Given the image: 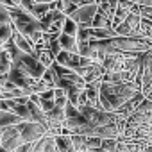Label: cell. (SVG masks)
Here are the masks:
<instances>
[{"mask_svg": "<svg viewBox=\"0 0 152 152\" xmlns=\"http://www.w3.org/2000/svg\"><path fill=\"white\" fill-rule=\"evenodd\" d=\"M7 13H9V18H11V25L16 32H20L23 38H27L36 50L38 48H47V45L43 41V31H41L39 20H36L29 11L22 9L20 6L9 7Z\"/></svg>", "mask_w": 152, "mask_h": 152, "instance_id": "cell-1", "label": "cell"}, {"mask_svg": "<svg viewBox=\"0 0 152 152\" xmlns=\"http://www.w3.org/2000/svg\"><path fill=\"white\" fill-rule=\"evenodd\" d=\"M138 91H140V88L134 83H125V84L100 83V88H99V106L106 113H115L120 106H124Z\"/></svg>", "mask_w": 152, "mask_h": 152, "instance_id": "cell-2", "label": "cell"}, {"mask_svg": "<svg viewBox=\"0 0 152 152\" xmlns=\"http://www.w3.org/2000/svg\"><path fill=\"white\" fill-rule=\"evenodd\" d=\"M111 47L115 52H124V54H131V56H140L143 52H148V41L141 36H134V38H125V36H115L109 39Z\"/></svg>", "mask_w": 152, "mask_h": 152, "instance_id": "cell-3", "label": "cell"}, {"mask_svg": "<svg viewBox=\"0 0 152 152\" xmlns=\"http://www.w3.org/2000/svg\"><path fill=\"white\" fill-rule=\"evenodd\" d=\"M79 113L83 115V118L86 120V125L88 127H104V125H111V124H116L120 116H116L115 113H106L102 109H97V107H91V106H81L77 107Z\"/></svg>", "mask_w": 152, "mask_h": 152, "instance_id": "cell-4", "label": "cell"}, {"mask_svg": "<svg viewBox=\"0 0 152 152\" xmlns=\"http://www.w3.org/2000/svg\"><path fill=\"white\" fill-rule=\"evenodd\" d=\"M13 66L18 68V70H22L23 73H27L29 77H32V79H36V81L41 79L43 72L47 70L36 57H32L31 54H23V52H20V54L13 59Z\"/></svg>", "mask_w": 152, "mask_h": 152, "instance_id": "cell-5", "label": "cell"}, {"mask_svg": "<svg viewBox=\"0 0 152 152\" xmlns=\"http://www.w3.org/2000/svg\"><path fill=\"white\" fill-rule=\"evenodd\" d=\"M18 131H20L23 143H36L38 140H41L47 134V127L36 122H20Z\"/></svg>", "mask_w": 152, "mask_h": 152, "instance_id": "cell-6", "label": "cell"}, {"mask_svg": "<svg viewBox=\"0 0 152 152\" xmlns=\"http://www.w3.org/2000/svg\"><path fill=\"white\" fill-rule=\"evenodd\" d=\"M140 20L141 16L138 13H129L118 27H115L116 36H125V38H134L140 36Z\"/></svg>", "mask_w": 152, "mask_h": 152, "instance_id": "cell-7", "label": "cell"}, {"mask_svg": "<svg viewBox=\"0 0 152 152\" xmlns=\"http://www.w3.org/2000/svg\"><path fill=\"white\" fill-rule=\"evenodd\" d=\"M0 145H2L7 152H16L23 141L18 131V125H11V127H4L2 129V136H0Z\"/></svg>", "mask_w": 152, "mask_h": 152, "instance_id": "cell-8", "label": "cell"}, {"mask_svg": "<svg viewBox=\"0 0 152 152\" xmlns=\"http://www.w3.org/2000/svg\"><path fill=\"white\" fill-rule=\"evenodd\" d=\"M97 9H99V4H90V6H81L75 9V13L72 16H68L70 20H73L79 27L83 29H90L91 27V22H93V16L97 15Z\"/></svg>", "mask_w": 152, "mask_h": 152, "instance_id": "cell-9", "label": "cell"}, {"mask_svg": "<svg viewBox=\"0 0 152 152\" xmlns=\"http://www.w3.org/2000/svg\"><path fill=\"white\" fill-rule=\"evenodd\" d=\"M143 99H145V97H143V93H141V91H138L132 99H129L124 106H120V107L115 111V115L125 120V118H127V116H129V115H131V113H132V111H134L140 104H141V102H143Z\"/></svg>", "mask_w": 152, "mask_h": 152, "instance_id": "cell-10", "label": "cell"}, {"mask_svg": "<svg viewBox=\"0 0 152 152\" xmlns=\"http://www.w3.org/2000/svg\"><path fill=\"white\" fill-rule=\"evenodd\" d=\"M11 41H13V43H15V47H16L20 52H23V54H32V52H34L32 43H31L27 38H23L20 32H16L15 29H13V38H11Z\"/></svg>", "mask_w": 152, "mask_h": 152, "instance_id": "cell-11", "label": "cell"}, {"mask_svg": "<svg viewBox=\"0 0 152 152\" xmlns=\"http://www.w3.org/2000/svg\"><path fill=\"white\" fill-rule=\"evenodd\" d=\"M59 47L63 52H70V54H77V38L73 36H66V34H59L57 36Z\"/></svg>", "mask_w": 152, "mask_h": 152, "instance_id": "cell-12", "label": "cell"}, {"mask_svg": "<svg viewBox=\"0 0 152 152\" xmlns=\"http://www.w3.org/2000/svg\"><path fill=\"white\" fill-rule=\"evenodd\" d=\"M91 29H113V22L97 9V15L93 16V22H91Z\"/></svg>", "mask_w": 152, "mask_h": 152, "instance_id": "cell-13", "label": "cell"}, {"mask_svg": "<svg viewBox=\"0 0 152 152\" xmlns=\"http://www.w3.org/2000/svg\"><path fill=\"white\" fill-rule=\"evenodd\" d=\"M54 143H56L57 152H70L72 150L70 134H57V136H54Z\"/></svg>", "mask_w": 152, "mask_h": 152, "instance_id": "cell-14", "label": "cell"}, {"mask_svg": "<svg viewBox=\"0 0 152 152\" xmlns=\"http://www.w3.org/2000/svg\"><path fill=\"white\" fill-rule=\"evenodd\" d=\"M20 124V118L15 115V113H9V111H0V129L4 127H11V125H18Z\"/></svg>", "mask_w": 152, "mask_h": 152, "instance_id": "cell-15", "label": "cell"}, {"mask_svg": "<svg viewBox=\"0 0 152 152\" xmlns=\"http://www.w3.org/2000/svg\"><path fill=\"white\" fill-rule=\"evenodd\" d=\"M13 38V25L11 23H2L0 25V48H4Z\"/></svg>", "mask_w": 152, "mask_h": 152, "instance_id": "cell-16", "label": "cell"}, {"mask_svg": "<svg viewBox=\"0 0 152 152\" xmlns=\"http://www.w3.org/2000/svg\"><path fill=\"white\" fill-rule=\"evenodd\" d=\"M11 66H13V61H11L9 54L6 50H2L0 52V77H7Z\"/></svg>", "mask_w": 152, "mask_h": 152, "instance_id": "cell-17", "label": "cell"}, {"mask_svg": "<svg viewBox=\"0 0 152 152\" xmlns=\"http://www.w3.org/2000/svg\"><path fill=\"white\" fill-rule=\"evenodd\" d=\"M52 9H56L54 4H34L32 9H31V15H32L36 20H41V18H43L48 11H52Z\"/></svg>", "mask_w": 152, "mask_h": 152, "instance_id": "cell-18", "label": "cell"}, {"mask_svg": "<svg viewBox=\"0 0 152 152\" xmlns=\"http://www.w3.org/2000/svg\"><path fill=\"white\" fill-rule=\"evenodd\" d=\"M90 36L91 39H109V38H115V31L113 29H91L90 27Z\"/></svg>", "mask_w": 152, "mask_h": 152, "instance_id": "cell-19", "label": "cell"}, {"mask_svg": "<svg viewBox=\"0 0 152 152\" xmlns=\"http://www.w3.org/2000/svg\"><path fill=\"white\" fill-rule=\"evenodd\" d=\"M77 31H79V25L75 23L73 20H70V18H66L64 20V23H63V29H61V34H66V36H77Z\"/></svg>", "mask_w": 152, "mask_h": 152, "instance_id": "cell-20", "label": "cell"}, {"mask_svg": "<svg viewBox=\"0 0 152 152\" xmlns=\"http://www.w3.org/2000/svg\"><path fill=\"white\" fill-rule=\"evenodd\" d=\"M54 79H56V77H54V72H52L50 68H47V70L43 72V75H41V79H39V81H41V83H45L48 88H52V90H54Z\"/></svg>", "mask_w": 152, "mask_h": 152, "instance_id": "cell-21", "label": "cell"}, {"mask_svg": "<svg viewBox=\"0 0 152 152\" xmlns=\"http://www.w3.org/2000/svg\"><path fill=\"white\" fill-rule=\"evenodd\" d=\"M70 2H72L73 6L81 7V6H90V4H97V0H70Z\"/></svg>", "mask_w": 152, "mask_h": 152, "instance_id": "cell-22", "label": "cell"}, {"mask_svg": "<svg viewBox=\"0 0 152 152\" xmlns=\"http://www.w3.org/2000/svg\"><path fill=\"white\" fill-rule=\"evenodd\" d=\"M32 6H34V0H22V2H20V7L25 9V11H29V13H31Z\"/></svg>", "mask_w": 152, "mask_h": 152, "instance_id": "cell-23", "label": "cell"}, {"mask_svg": "<svg viewBox=\"0 0 152 152\" xmlns=\"http://www.w3.org/2000/svg\"><path fill=\"white\" fill-rule=\"evenodd\" d=\"M140 7H152V0H138Z\"/></svg>", "mask_w": 152, "mask_h": 152, "instance_id": "cell-24", "label": "cell"}, {"mask_svg": "<svg viewBox=\"0 0 152 152\" xmlns=\"http://www.w3.org/2000/svg\"><path fill=\"white\" fill-rule=\"evenodd\" d=\"M57 0H34V4H54Z\"/></svg>", "mask_w": 152, "mask_h": 152, "instance_id": "cell-25", "label": "cell"}, {"mask_svg": "<svg viewBox=\"0 0 152 152\" xmlns=\"http://www.w3.org/2000/svg\"><path fill=\"white\" fill-rule=\"evenodd\" d=\"M127 2H131V4H138V0H127Z\"/></svg>", "mask_w": 152, "mask_h": 152, "instance_id": "cell-26", "label": "cell"}, {"mask_svg": "<svg viewBox=\"0 0 152 152\" xmlns=\"http://www.w3.org/2000/svg\"><path fill=\"white\" fill-rule=\"evenodd\" d=\"M0 152H7V150H6V148H4L2 145H0Z\"/></svg>", "mask_w": 152, "mask_h": 152, "instance_id": "cell-27", "label": "cell"}, {"mask_svg": "<svg viewBox=\"0 0 152 152\" xmlns=\"http://www.w3.org/2000/svg\"><path fill=\"white\" fill-rule=\"evenodd\" d=\"M0 136H2V129H0Z\"/></svg>", "mask_w": 152, "mask_h": 152, "instance_id": "cell-28", "label": "cell"}, {"mask_svg": "<svg viewBox=\"0 0 152 152\" xmlns=\"http://www.w3.org/2000/svg\"><path fill=\"white\" fill-rule=\"evenodd\" d=\"M148 20H150V22H152V16H150V18H148Z\"/></svg>", "mask_w": 152, "mask_h": 152, "instance_id": "cell-29", "label": "cell"}]
</instances>
